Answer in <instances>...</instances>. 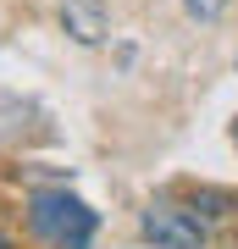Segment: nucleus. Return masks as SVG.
<instances>
[{
    "label": "nucleus",
    "mask_w": 238,
    "mask_h": 249,
    "mask_svg": "<svg viewBox=\"0 0 238 249\" xmlns=\"http://www.w3.org/2000/svg\"><path fill=\"white\" fill-rule=\"evenodd\" d=\"M28 227H34L39 238H50L55 249H89V238H94V227H100V216L89 211L83 199H72L67 188H61V194H34Z\"/></svg>",
    "instance_id": "obj_1"
},
{
    "label": "nucleus",
    "mask_w": 238,
    "mask_h": 249,
    "mask_svg": "<svg viewBox=\"0 0 238 249\" xmlns=\"http://www.w3.org/2000/svg\"><path fill=\"white\" fill-rule=\"evenodd\" d=\"M0 249H11V238H6V232H0Z\"/></svg>",
    "instance_id": "obj_5"
},
{
    "label": "nucleus",
    "mask_w": 238,
    "mask_h": 249,
    "mask_svg": "<svg viewBox=\"0 0 238 249\" xmlns=\"http://www.w3.org/2000/svg\"><path fill=\"white\" fill-rule=\"evenodd\" d=\"M183 11H188L194 22H216L221 11H227V0H183Z\"/></svg>",
    "instance_id": "obj_4"
},
{
    "label": "nucleus",
    "mask_w": 238,
    "mask_h": 249,
    "mask_svg": "<svg viewBox=\"0 0 238 249\" xmlns=\"http://www.w3.org/2000/svg\"><path fill=\"white\" fill-rule=\"evenodd\" d=\"M61 28L78 45H106V34H111L106 0H61Z\"/></svg>",
    "instance_id": "obj_3"
},
{
    "label": "nucleus",
    "mask_w": 238,
    "mask_h": 249,
    "mask_svg": "<svg viewBox=\"0 0 238 249\" xmlns=\"http://www.w3.org/2000/svg\"><path fill=\"white\" fill-rule=\"evenodd\" d=\"M139 232L155 249H200L211 238V222L200 216V205H172V199H150L139 211Z\"/></svg>",
    "instance_id": "obj_2"
}]
</instances>
